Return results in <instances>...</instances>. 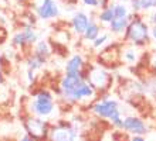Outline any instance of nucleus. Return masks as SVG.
I'll return each mask as SVG.
<instances>
[{
	"label": "nucleus",
	"mask_w": 156,
	"mask_h": 141,
	"mask_svg": "<svg viewBox=\"0 0 156 141\" xmlns=\"http://www.w3.org/2000/svg\"><path fill=\"white\" fill-rule=\"evenodd\" d=\"M91 110L95 116H98L99 119H107L112 123V126L115 129L122 127V116H121V109H119V103L114 99H102V100L95 102L91 106Z\"/></svg>",
	"instance_id": "obj_1"
},
{
	"label": "nucleus",
	"mask_w": 156,
	"mask_h": 141,
	"mask_svg": "<svg viewBox=\"0 0 156 141\" xmlns=\"http://www.w3.org/2000/svg\"><path fill=\"white\" fill-rule=\"evenodd\" d=\"M149 38H151V30H149L148 24L138 16L135 18H132L129 21L126 31H125L123 40L131 42L135 47H142V45L148 44Z\"/></svg>",
	"instance_id": "obj_2"
},
{
	"label": "nucleus",
	"mask_w": 156,
	"mask_h": 141,
	"mask_svg": "<svg viewBox=\"0 0 156 141\" xmlns=\"http://www.w3.org/2000/svg\"><path fill=\"white\" fill-rule=\"evenodd\" d=\"M55 110L53 93L41 89L34 95V99L30 103V112L37 117H48Z\"/></svg>",
	"instance_id": "obj_3"
},
{
	"label": "nucleus",
	"mask_w": 156,
	"mask_h": 141,
	"mask_svg": "<svg viewBox=\"0 0 156 141\" xmlns=\"http://www.w3.org/2000/svg\"><path fill=\"white\" fill-rule=\"evenodd\" d=\"M23 126H24V130H26V133H27V136H30L34 141L48 140L51 127L41 117H37V116L27 117L26 120H23Z\"/></svg>",
	"instance_id": "obj_4"
},
{
	"label": "nucleus",
	"mask_w": 156,
	"mask_h": 141,
	"mask_svg": "<svg viewBox=\"0 0 156 141\" xmlns=\"http://www.w3.org/2000/svg\"><path fill=\"white\" fill-rule=\"evenodd\" d=\"M87 82L95 89V90H108L111 88L112 76L111 73L107 72L105 69L99 68V66H91L88 68L87 72H84Z\"/></svg>",
	"instance_id": "obj_5"
},
{
	"label": "nucleus",
	"mask_w": 156,
	"mask_h": 141,
	"mask_svg": "<svg viewBox=\"0 0 156 141\" xmlns=\"http://www.w3.org/2000/svg\"><path fill=\"white\" fill-rule=\"evenodd\" d=\"M36 14L41 20H54L60 16V6L55 0H40L34 6Z\"/></svg>",
	"instance_id": "obj_6"
},
{
	"label": "nucleus",
	"mask_w": 156,
	"mask_h": 141,
	"mask_svg": "<svg viewBox=\"0 0 156 141\" xmlns=\"http://www.w3.org/2000/svg\"><path fill=\"white\" fill-rule=\"evenodd\" d=\"M95 95H97V90H95L87 81H84L66 97V100L73 102V103H78V102L90 100V99L95 97Z\"/></svg>",
	"instance_id": "obj_7"
},
{
	"label": "nucleus",
	"mask_w": 156,
	"mask_h": 141,
	"mask_svg": "<svg viewBox=\"0 0 156 141\" xmlns=\"http://www.w3.org/2000/svg\"><path fill=\"white\" fill-rule=\"evenodd\" d=\"M122 131L126 134H132V136H145L148 133V127L144 123V120H140L139 117L135 116H126L122 121Z\"/></svg>",
	"instance_id": "obj_8"
},
{
	"label": "nucleus",
	"mask_w": 156,
	"mask_h": 141,
	"mask_svg": "<svg viewBox=\"0 0 156 141\" xmlns=\"http://www.w3.org/2000/svg\"><path fill=\"white\" fill-rule=\"evenodd\" d=\"M77 138V130L70 124H60L53 127L50 131V141H75Z\"/></svg>",
	"instance_id": "obj_9"
},
{
	"label": "nucleus",
	"mask_w": 156,
	"mask_h": 141,
	"mask_svg": "<svg viewBox=\"0 0 156 141\" xmlns=\"http://www.w3.org/2000/svg\"><path fill=\"white\" fill-rule=\"evenodd\" d=\"M88 23H90V17L84 12H75L73 14V17H71V27H73L74 32L78 34V35L84 34V31L88 27Z\"/></svg>",
	"instance_id": "obj_10"
},
{
	"label": "nucleus",
	"mask_w": 156,
	"mask_h": 141,
	"mask_svg": "<svg viewBox=\"0 0 156 141\" xmlns=\"http://www.w3.org/2000/svg\"><path fill=\"white\" fill-rule=\"evenodd\" d=\"M84 66H85V61L82 55L75 54L67 61L66 64V73L67 75H77V73L84 72Z\"/></svg>",
	"instance_id": "obj_11"
},
{
	"label": "nucleus",
	"mask_w": 156,
	"mask_h": 141,
	"mask_svg": "<svg viewBox=\"0 0 156 141\" xmlns=\"http://www.w3.org/2000/svg\"><path fill=\"white\" fill-rule=\"evenodd\" d=\"M132 20V16L131 14H128L125 17H115L114 20L109 23V31L112 34H123V32L126 31L128 25H129V21Z\"/></svg>",
	"instance_id": "obj_12"
},
{
	"label": "nucleus",
	"mask_w": 156,
	"mask_h": 141,
	"mask_svg": "<svg viewBox=\"0 0 156 141\" xmlns=\"http://www.w3.org/2000/svg\"><path fill=\"white\" fill-rule=\"evenodd\" d=\"M33 55H36L37 58H40L41 61H44V62H47V59L50 58V55H51V48H50V44L47 42V41H37L36 42V47H34V54Z\"/></svg>",
	"instance_id": "obj_13"
},
{
	"label": "nucleus",
	"mask_w": 156,
	"mask_h": 141,
	"mask_svg": "<svg viewBox=\"0 0 156 141\" xmlns=\"http://www.w3.org/2000/svg\"><path fill=\"white\" fill-rule=\"evenodd\" d=\"M99 34H101V27H99V24L94 20V18H90L88 27H87V30L84 31V34H82L84 40L91 41V42H92V41H94Z\"/></svg>",
	"instance_id": "obj_14"
},
{
	"label": "nucleus",
	"mask_w": 156,
	"mask_h": 141,
	"mask_svg": "<svg viewBox=\"0 0 156 141\" xmlns=\"http://www.w3.org/2000/svg\"><path fill=\"white\" fill-rule=\"evenodd\" d=\"M21 31H23V34H24V40H26L27 47H33V45H36V42L38 41V34H37V31L33 28V25H27V27H24Z\"/></svg>",
	"instance_id": "obj_15"
},
{
	"label": "nucleus",
	"mask_w": 156,
	"mask_h": 141,
	"mask_svg": "<svg viewBox=\"0 0 156 141\" xmlns=\"http://www.w3.org/2000/svg\"><path fill=\"white\" fill-rule=\"evenodd\" d=\"M114 18H115V16H114L112 4L111 6H108V7H105V8H102L101 13L98 14V21L99 23H102V24H109Z\"/></svg>",
	"instance_id": "obj_16"
},
{
	"label": "nucleus",
	"mask_w": 156,
	"mask_h": 141,
	"mask_svg": "<svg viewBox=\"0 0 156 141\" xmlns=\"http://www.w3.org/2000/svg\"><path fill=\"white\" fill-rule=\"evenodd\" d=\"M112 10H114V16L115 17H125L129 14V12H128V7L125 3H115L112 4Z\"/></svg>",
	"instance_id": "obj_17"
},
{
	"label": "nucleus",
	"mask_w": 156,
	"mask_h": 141,
	"mask_svg": "<svg viewBox=\"0 0 156 141\" xmlns=\"http://www.w3.org/2000/svg\"><path fill=\"white\" fill-rule=\"evenodd\" d=\"M44 64H45L44 61H41L40 58H37L36 55H31L29 59H27V66H29V69H33V71H38L40 68H43Z\"/></svg>",
	"instance_id": "obj_18"
},
{
	"label": "nucleus",
	"mask_w": 156,
	"mask_h": 141,
	"mask_svg": "<svg viewBox=\"0 0 156 141\" xmlns=\"http://www.w3.org/2000/svg\"><path fill=\"white\" fill-rule=\"evenodd\" d=\"M12 44L14 45V47H20V48H24V47H27L23 31H19V32H16V34H14V37L12 38Z\"/></svg>",
	"instance_id": "obj_19"
},
{
	"label": "nucleus",
	"mask_w": 156,
	"mask_h": 141,
	"mask_svg": "<svg viewBox=\"0 0 156 141\" xmlns=\"http://www.w3.org/2000/svg\"><path fill=\"white\" fill-rule=\"evenodd\" d=\"M144 89H145V92H148L149 95H152V96L156 97V76L145 82Z\"/></svg>",
	"instance_id": "obj_20"
},
{
	"label": "nucleus",
	"mask_w": 156,
	"mask_h": 141,
	"mask_svg": "<svg viewBox=\"0 0 156 141\" xmlns=\"http://www.w3.org/2000/svg\"><path fill=\"white\" fill-rule=\"evenodd\" d=\"M107 41H109V35H108V34H99V35L92 41V47H94V48H101L102 45L107 44Z\"/></svg>",
	"instance_id": "obj_21"
},
{
	"label": "nucleus",
	"mask_w": 156,
	"mask_h": 141,
	"mask_svg": "<svg viewBox=\"0 0 156 141\" xmlns=\"http://www.w3.org/2000/svg\"><path fill=\"white\" fill-rule=\"evenodd\" d=\"M136 58H138V56H136V52L133 51V49H128L126 52L123 54V59L126 61L128 64H135Z\"/></svg>",
	"instance_id": "obj_22"
},
{
	"label": "nucleus",
	"mask_w": 156,
	"mask_h": 141,
	"mask_svg": "<svg viewBox=\"0 0 156 141\" xmlns=\"http://www.w3.org/2000/svg\"><path fill=\"white\" fill-rule=\"evenodd\" d=\"M140 7L142 10H151L156 7V0H140Z\"/></svg>",
	"instance_id": "obj_23"
},
{
	"label": "nucleus",
	"mask_w": 156,
	"mask_h": 141,
	"mask_svg": "<svg viewBox=\"0 0 156 141\" xmlns=\"http://www.w3.org/2000/svg\"><path fill=\"white\" fill-rule=\"evenodd\" d=\"M129 3H131L132 12L135 13V14H138V13L142 10V7H140V0H129Z\"/></svg>",
	"instance_id": "obj_24"
},
{
	"label": "nucleus",
	"mask_w": 156,
	"mask_h": 141,
	"mask_svg": "<svg viewBox=\"0 0 156 141\" xmlns=\"http://www.w3.org/2000/svg\"><path fill=\"white\" fill-rule=\"evenodd\" d=\"M81 2L88 7H98L99 6V0H81Z\"/></svg>",
	"instance_id": "obj_25"
},
{
	"label": "nucleus",
	"mask_w": 156,
	"mask_h": 141,
	"mask_svg": "<svg viewBox=\"0 0 156 141\" xmlns=\"http://www.w3.org/2000/svg\"><path fill=\"white\" fill-rule=\"evenodd\" d=\"M128 141H146V140L144 138V136H133V137L129 138Z\"/></svg>",
	"instance_id": "obj_26"
},
{
	"label": "nucleus",
	"mask_w": 156,
	"mask_h": 141,
	"mask_svg": "<svg viewBox=\"0 0 156 141\" xmlns=\"http://www.w3.org/2000/svg\"><path fill=\"white\" fill-rule=\"evenodd\" d=\"M151 37H152L153 40H156V25H153V27L151 28Z\"/></svg>",
	"instance_id": "obj_27"
},
{
	"label": "nucleus",
	"mask_w": 156,
	"mask_h": 141,
	"mask_svg": "<svg viewBox=\"0 0 156 141\" xmlns=\"http://www.w3.org/2000/svg\"><path fill=\"white\" fill-rule=\"evenodd\" d=\"M19 141H34V140L30 137V136H24V137H21Z\"/></svg>",
	"instance_id": "obj_28"
},
{
	"label": "nucleus",
	"mask_w": 156,
	"mask_h": 141,
	"mask_svg": "<svg viewBox=\"0 0 156 141\" xmlns=\"http://www.w3.org/2000/svg\"><path fill=\"white\" fill-rule=\"evenodd\" d=\"M151 21L153 23V25H156V10H155V13H153L152 16H151Z\"/></svg>",
	"instance_id": "obj_29"
},
{
	"label": "nucleus",
	"mask_w": 156,
	"mask_h": 141,
	"mask_svg": "<svg viewBox=\"0 0 156 141\" xmlns=\"http://www.w3.org/2000/svg\"><path fill=\"white\" fill-rule=\"evenodd\" d=\"M62 2H66L67 4H73V3H77V0H62Z\"/></svg>",
	"instance_id": "obj_30"
},
{
	"label": "nucleus",
	"mask_w": 156,
	"mask_h": 141,
	"mask_svg": "<svg viewBox=\"0 0 156 141\" xmlns=\"http://www.w3.org/2000/svg\"><path fill=\"white\" fill-rule=\"evenodd\" d=\"M4 83V76H3V73H2V71H0V85Z\"/></svg>",
	"instance_id": "obj_31"
},
{
	"label": "nucleus",
	"mask_w": 156,
	"mask_h": 141,
	"mask_svg": "<svg viewBox=\"0 0 156 141\" xmlns=\"http://www.w3.org/2000/svg\"><path fill=\"white\" fill-rule=\"evenodd\" d=\"M121 2H122V3H125V2H129V0H121Z\"/></svg>",
	"instance_id": "obj_32"
}]
</instances>
